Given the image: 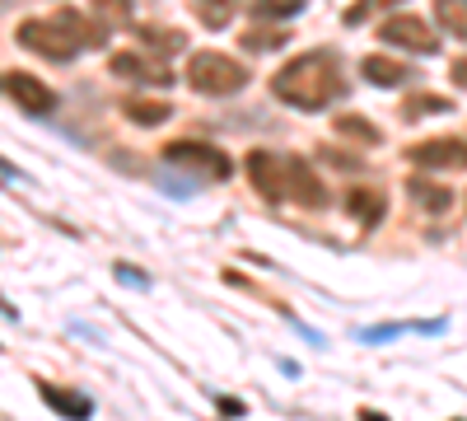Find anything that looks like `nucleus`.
Instances as JSON below:
<instances>
[{
    "label": "nucleus",
    "mask_w": 467,
    "mask_h": 421,
    "mask_svg": "<svg viewBox=\"0 0 467 421\" xmlns=\"http://www.w3.org/2000/svg\"><path fill=\"white\" fill-rule=\"evenodd\" d=\"M244 169L257 187V197H266L271 206L285 202V155H276V150H248Z\"/></svg>",
    "instance_id": "nucleus-6"
},
{
    "label": "nucleus",
    "mask_w": 467,
    "mask_h": 421,
    "mask_svg": "<svg viewBox=\"0 0 467 421\" xmlns=\"http://www.w3.org/2000/svg\"><path fill=\"white\" fill-rule=\"evenodd\" d=\"M15 43L24 52H37V57H47V61H70L75 52H80V37L70 33V24L61 15L52 19H24L15 28Z\"/></svg>",
    "instance_id": "nucleus-3"
},
{
    "label": "nucleus",
    "mask_w": 467,
    "mask_h": 421,
    "mask_svg": "<svg viewBox=\"0 0 467 421\" xmlns=\"http://www.w3.org/2000/svg\"><path fill=\"white\" fill-rule=\"evenodd\" d=\"M5 94H10L19 108H28V112H52V108H57V94L37 80V75H28V70H10V75H5Z\"/></svg>",
    "instance_id": "nucleus-10"
},
{
    "label": "nucleus",
    "mask_w": 467,
    "mask_h": 421,
    "mask_svg": "<svg viewBox=\"0 0 467 421\" xmlns=\"http://www.w3.org/2000/svg\"><path fill=\"white\" fill-rule=\"evenodd\" d=\"M89 5L108 28H136L131 24V0H89Z\"/></svg>",
    "instance_id": "nucleus-22"
},
{
    "label": "nucleus",
    "mask_w": 467,
    "mask_h": 421,
    "mask_svg": "<svg viewBox=\"0 0 467 421\" xmlns=\"http://www.w3.org/2000/svg\"><path fill=\"white\" fill-rule=\"evenodd\" d=\"M360 70H365V80H369V85H379V89H398V85L407 80V66H402V61H393V57H365V61H360Z\"/></svg>",
    "instance_id": "nucleus-15"
},
{
    "label": "nucleus",
    "mask_w": 467,
    "mask_h": 421,
    "mask_svg": "<svg viewBox=\"0 0 467 421\" xmlns=\"http://www.w3.org/2000/svg\"><path fill=\"white\" fill-rule=\"evenodd\" d=\"M360 421H388L383 412H374V407H360Z\"/></svg>",
    "instance_id": "nucleus-29"
},
{
    "label": "nucleus",
    "mask_w": 467,
    "mask_h": 421,
    "mask_svg": "<svg viewBox=\"0 0 467 421\" xmlns=\"http://www.w3.org/2000/svg\"><path fill=\"white\" fill-rule=\"evenodd\" d=\"M187 85L197 94H211V99H224V94H239L248 85V66L234 61L224 52H192L187 57Z\"/></svg>",
    "instance_id": "nucleus-2"
},
{
    "label": "nucleus",
    "mask_w": 467,
    "mask_h": 421,
    "mask_svg": "<svg viewBox=\"0 0 467 421\" xmlns=\"http://www.w3.org/2000/svg\"><path fill=\"white\" fill-rule=\"evenodd\" d=\"M407 160L416 169H467V141L462 136H431V141H416L407 150Z\"/></svg>",
    "instance_id": "nucleus-7"
},
{
    "label": "nucleus",
    "mask_w": 467,
    "mask_h": 421,
    "mask_svg": "<svg viewBox=\"0 0 467 421\" xmlns=\"http://www.w3.org/2000/svg\"><path fill=\"white\" fill-rule=\"evenodd\" d=\"M239 5L244 0H187V10L197 15L202 28H224L234 15H239Z\"/></svg>",
    "instance_id": "nucleus-16"
},
{
    "label": "nucleus",
    "mask_w": 467,
    "mask_h": 421,
    "mask_svg": "<svg viewBox=\"0 0 467 421\" xmlns=\"http://www.w3.org/2000/svg\"><path fill=\"white\" fill-rule=\"evenodd\" d=\"M449 80H453L458 89H467V57H458V61L449 66Z\"/></svg>",
    "instance_id": "nucleus-27"
},
{
    "label": "nucleus",
    "mask_w": 467,
    "mask_h": 421,
    "mask_svg": "<svg viewBox=\"0 0 467 421\" xmlns=\"http://www.w3.org/2000/svg\"><path fill=\"white\" fill-rule=\"evenodd\" d=\"M220 412H224V416H244L248 407H244L239 398H220Z\"/></svg>",
    "instance_id": "nucleus-28"
},
{
    "label": "nucleus",
    "mask_w": 467,
    "mask_h": 421,
    "mask_svg": "<svg viewBox=\"0 0 467 421\" xmlns=\"http://www.w3.org/2000/svg\"><path fill=\"white\" fill-rule=\"evenodd\" d=\"M407 193H411V202H420L425 211H449L453 206V193H449V187H435V183H420V178H411L407 183Z\"/></svg>",
    "instance_id": "nucleus-18"
},
{
    "label": "nucleus",
    "mask_w": 467,
    "mask_h": 421,
    "mask_svg": "<svg viewBox=\"0 0 467 421\" xmlns=\"http://www.w3.org/2000/svg\"><path fill=\"white\" fill-rule=\"evenodd\" d=\"M346 211L356 216L360 225H379L388 202H383V193H374V187H350V193H346Z\"/></svg>",
    "instance_id": "nucleus-14"
},
{
    "label": "nucleus",
    "mask_w": 467,
    "mask_h": 421,
    "mask_svg": "<svg viewBox=\"0 0 467 421\" xmlns=\"http://www.w3.org/2000/svg\"><path fill=\"white\" fill-rule=\"evenodd\" d=\"M108 70L122 75V80H136V85H154V89L173 85V70L160 57H140V52H112Z\"/></svg>",
    "instance_id": "nucleus-8"
},
{
    "label": "nucleus",
    "mask_w": 467,
    "mask_h": 421,
    "mask_svg": "<svg viewBox=\"0 0 467 421\" xmlns=\"http://www.w3.org/2000/svg\"><path fill=\"white\" fill-rule=\"evenodd\" d=\"M285 202H299V206H308V211L327 206V187H323V178L308 169L299 155H285Z\"/></svg>",
    "instance_id": "nucleus-9"
},
{
    "label": "nucleus",
    "mask_w": 467,
    "mask_h": 421,
    "mask_svg": "<svg viewBox=\"0 0 467 421\" xmlns=\"http://www.w3.org/2000/svg\"><path fill=\"white\" fill-rule=\"evenodd\" d=\"M0 85H5V80H0Z\"/></svg>",
    "instance_id": "nucleus-31"
},
{
    "label": "nucleus",
    "mask_w": 467,
    "mask_h": 421,
    "mask_svg": "<svg viewBox=\"0 0 467 421\" xmlns=\"http://www.w3.org/2000/svg\"><path fill=\"white\" fill-rule=\"evenodd\" d=\"M332 132H337V136H350L356 145H379V141H383V132H379L369 118H360V112H341Z\"/></svg>",
    "instance_id": "nucleus-17"
},
{
    "label": "nucleus",
    "mask_w": 467,
    "mask_h": 421,
    "mask_svg": "<svg viewBox=\"0 0 467 421\" xmlns=\"http://www.w3.org/2000/svg\"><path fill=\"white\" fill-rule=\"evenodd\" d=\"M290 43V28H248L244 33V47L248 52H276Z\"/></svg>",
    "instance_id": "nucleus-21"
},
{
    "label": "nucleus",
    "mask_w": 467,
    "mask_h": 421,
    "mask_svg": "<svg viewBox=\"0 0 467 421\" xmlns=\"http://www.w3.org/2000/svg\"><path fill=\"white\" fill-rule=\"evenodd\" d=\"M37 398H43L52 412H61V416H70V421H89L94 416V403L85 398V394H70V389H57V384H47V379H37Z\"/></svg>",
    "instance_id": "nucleus-11"
},
{
    "label": "nucleus",
    "mask_w": 467,
    "mask_h": 421,
    "mask_svg": "<svg viewBox=\"0 0 467 421\" xmlns=\"http://www.w3.org/2000/svg\"><path fill=\"white\" fill-rule=\"evenodd\" d=\"M299 10H304V0H253L257 24H281V19H290Z\"/></svg>",
    "instance_id": "nucleus-20"
},
{
    "label": "nucleus",
    "mask_w": 467,
    "mask_h": 421,
    "mask_svg": "<svg viewBox=\"0 0 467 421\" xmlns=\"http://www.w3.org/2000/svg\"><path fill=\"white\" fill-rule=\"evenodd\" d=\"M393 5H402V0H356L346 15H341V24H350V28H360L369 15H379V10H393Z\"/></svg>",
    "instance_id": "nucleus-24"
},
{
    "label": "nucleus",
    "mask_w": 467,
    "mask_h": 421,
    "mask_svg": "<svg viewBox=\"0 0 467 421\" xmlns=\"http://www.w3.org/2000/svg\"><path fill=\"white\" fill-rule=\"evenodd\" d=\"M411 323H388V328H369V332H360V342H388V337H398V332H407Z\"/></svg>",
    "instance_id": "nucleus-25"
},
{
    "label": "nucleus",
    "mask_w": 467,
    "mask_h": 421,
    "mask_svg": "<svg viewBox=\"0 0 467 421\" xmlns=\"http://www.w3.org/2000/svg\"><path fill=\"white\" fill-rule=\"evenodd\" d=\"M0 5H10V0H0Z\"/></svg>",
    "instance_id": "nucleus-30"
},
{
    "label": "nucleus",
    "mask_w": 467,
    "mask_h": 421,
    "mask_svg": "<svg viewBox=\"0 0 467 421\" xmlns=\"http://www.w3.org/2000/svg\"><path fill=\"white\" fill-rule=\"evenodd\" d=\"M164 160L178 164V169H187V174H202L211 183H224L234 174V160L224 155L220 145H211V141H169L164 145Z\"/></svg>",
    "instance_id": "nucleus-4"
},
{
    "label": "nucleus",
    "mask_w": 467,
    "mask_h": 421,
    "mask_svg": "<svg viewBox=\"0 0 467 421\" xmlns=\"http://www.w3.org/2000/svg\"><path fill=\"white\" fill-rule=\"evenodd\" d=\"M112 272H117V277H122L127 286H150V277H145V272H136V267H131V262H117V267H112Z\"/></svg>",
    "instance_id": "nucleus-26"
},
{
    "label": "nucleus",
    "mask_w": 467,
    "mask_h": 421,
    "mask_svg": "<svg viewBox=\"0 0 467 421\" xmlns=\"http://www.w3.org/2000/svg\"><path fill=\"white\" fill-rule=\"evenodd\" d=\"M453 108V99H440V94H416V99H407L402 103V118L407 122H416V118H431V112H449Z\"/></svg>",
    "instance_id": "nucleus-23"
},
{
    "label": "nucleus",
    "mask_w": 467,
    "mask_h": 421,
    "mask_svg": "<svg viewBox=\"0 0 467 421\" xmlns=\"http://www.w3.org/2000/svg\"><path fill=\"white\" fill-rule=\"evenodd\" d=\"M271 94H276L285 108L323 112L332 99L346 94V75H341L337 52H304V57L285 61L276 75H271Z\"/></svg>",
    "instance_id": "nucleus-1"
},
{
    "label": "nucleus",
    "mask_w": 467,
    "mask_h": 421,
    "mask_svg": "<svg viewBox=\"0 0 467 421\" xmlns=\"http://www.w3.org/2000/svg\"><path fill=\"white\" fill-rule=\"evenodd\" d=\"M122 112L136 122V127H160V122H169V103L164 99H145V94H127L122 99Z\"/></svg>",
    "instance_id": "nucleus-13"
},
{
    "label": "nucleus",
    "mask_w": 467,
    "mask_h": 421,
    "mask_svg": "<svg viewBox=\"0 0 467 421\" xmlns=\"http://www.w3.org/2000/svg\"><path fill=\"white\" fill-rule=\"evenodd\" d=\"M136 37H140V47H145L150 57H173V52L187 47V33L164 28V24H136Z\"/></svg>",
    "instance_id": "nucleus-12"
},
{
    "label": "nucleus",
    "mask_w": 467,
    "mask_h": 421,
    "mask_svg": "<svg viewBox=\"0 0 467 421\" xmlns=\"http://www.w3.org/2000/svg\"><path fill=\"white\" fill-rule=\"evenodd\" d=\"M435 19L453 37H467V0H435Z\"/></svg>",
    "instance_id": "nucleus-19"
},
{
    "label": "nucleus",
    "mask_w": 467,
    "mask_h": 421,
    "mask_svg": "<svg viewBox=\"0 0 467 421\" xmlns=\"http://www.w3.org/2000/svg\"><path fill=\"white\" fill-rule=\"evenodd\" d=\"M379 37H383L388 47H407V52H420V57L440 52V33L425 24V19H416V15H388L379 24Z\"/></svg>",
    "instance_id": "nucleus-5"
}]
</instances>
